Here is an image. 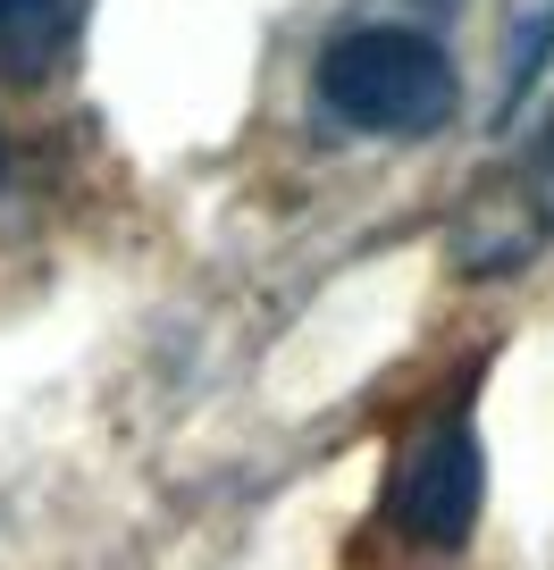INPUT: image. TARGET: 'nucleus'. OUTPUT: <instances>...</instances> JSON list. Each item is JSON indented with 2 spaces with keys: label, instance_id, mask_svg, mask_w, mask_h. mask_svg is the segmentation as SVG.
<instances>
[{
  "label": "nucleus",
  "instance_id": "nucleus-1",
  "mask_svg": "<svg viewBox=\"0 0 554 570\" xmlns=\"http://www.w3.org/2000/svg\"><path fill=\"white\" fill-rule=\"evenodd\" d=\"M320 101L353 135H437L463 109V76L420 26H344L320 51Z\"/></svg>",
  "mask_w": 554,
  "mask_h": 570
},
{
  "label": "nucleus",
  "instance_id": "nucleus-2",
  "mask_svg": "<svg viewBox=\"0 0 554 570\" xmlns=\"http://www.w3.org/2000/svg\"><path fill=\"white\" fill-rule=\"evenodd\" d=\"M479 503H487V453H479V428H470V403L420 411L411 436L395 445L387 529L429 546V553H454L479 529Z\"/></svg>",
  "mask_w": 554,
  "mask_h": 570
},
{
  "label": "nucleus",
  "instance_id": "nucleus-3",
  "mask_svg": "<svg viewBox=\"0 0 554 570\" xmlns=\"http://www.w3.org/2000/svg\"><path fill=\"white\" fill-rule=\"evenodd\" d=\"M85 18H93V0H0V76H18V85L51 76L76 51Z\"/></svg>",
  "mask_w": 554,
  "mask_h": 570
},
{
  "label": "nucleus",
  "instance_id": "nucleus-4",
  "mask_svg": "<svg viewBox=\"0 0 554 570\" xmlns=\"http://www.w3.org/2000/svg\"><path fill=\"white\" fill-rule=\"evenodd\" d=\"M513 202H521V218L496 235L487 268H504V261H529L537 244H554V126L529 142V160H521V177H513Z\"/></svg>",
  "mask_w": 554,
  "mask_h": 570
},
{
  "label": "nucleus",
  "instance_id": "nucleus-5",
  "mask_svg": "<svg viewBox=\"0 0 554 570\" xmlns=\"http://www.w3.org/2000/svg\"><path fill=\"white\" fill-rule=\"evenodd\" d=\"M546 59H554V0H537V18L521 26V51H513V68H504V109L521 101V92L546 76Z\"/></svg>",
  "mask_w": 554,
  "mask_h": 570
},
{
  "label": "nucleus",
  "instance_id": "nucleus-6",
  "mask_svg": "<svg viewBox=\"0 0 554 570\" xmlns=\"http://www.w3.org/2000/svg\"><path fill=\"white\" fill-rule=\"evenodd\" d=\"M387 9H411V18H446V9H463V0H387Z\"/></svg>",
  "mask_w": 554,
  "mask_h": 570
},
{
  "label": "nucleus",
  "instance_id": "nucleus-7",
  "mask_svg": "<svg viewBox=\"0 0 554 570\" xmlns=\"http://www.w3.org/2000/svg\"><path fill=\"white\" fill-rule=\"evenodd\" d=\"M0 168H9V142H0Z\"/></svg>",
  "mask_w": 554,
  "mask_h": 570
}]
</instances>
